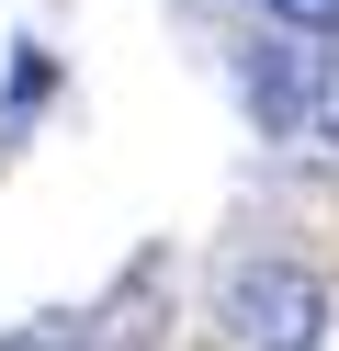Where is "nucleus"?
Here are the masks:
<instances>
[{"instance_id":"nucleus-1","label":"nucleus","mask_w":339,"mask_h":351,"mask_svg":"<svg viewBox=\"0 0 339 351\" xmlns=\"http://www.w3.org/2000/svg\"><path fill=\"white\" fill-rule=\"evenodd\" d=\"M226 317H238V340H249V351H316L328 295H316L305 272H283V261H260V272L226 283Z\"/></svg>"},{"instance_id":"nucleus-3","label":"nucleus","mask_w":339,"mask_h":351,"mask_svg":"<svg viewBox=\"0 0 339 351\" xmlns=\"http://www.w3.org/2000/svg\"><path fill=\"white\" fill-rule=\"evenodd\" d=\"M328 147H339V102H328Z\"/></svg>"},{"instance_id":"nucleus-2","label":"nucleus","mask_w":339,"mask_h":351,"mask_svg":"<svg viewBox=\"0 0 339 351\" xmlns=\"http://www.w3.org/2000/svg\"><path fill=\"white\" fill-rule=\"evenodd\" d=\"M283 23H305V34H339V0H271Z\"/></svg>"}]
</instances>
